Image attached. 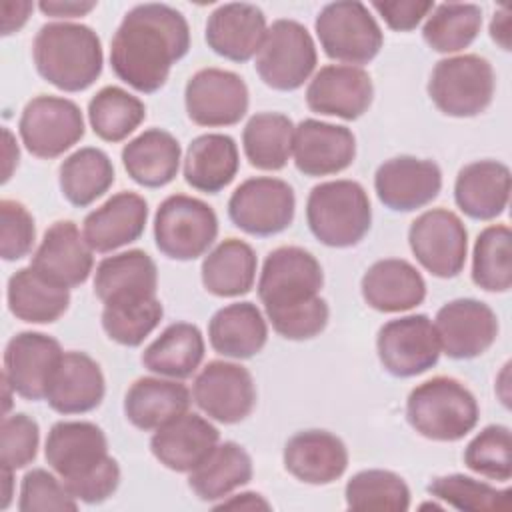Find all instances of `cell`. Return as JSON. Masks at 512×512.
Segmentation results:
<instances>
[{
	"mask_svg": "<svg viewBox=\"0 0 512 512\" xmlns=\"http://www.w3.org/2000/svg\"><path fill=\"white\" fill-rule=\"evenodd\" d=\"M190 48V28L182 12L168 4L148 2L126 12L110 44L114 74L136 92L160 90L172 66Z\"/></svg>",
	"mask_w": 512,
	"mask_h": 512,
	"instance_id": "6da1fadb",
	"label": "cell"
},
{
	"mask_svg": "<svg viewBox=\"0 0 512 512\" xmlns=\"http://www.w3.org/2000/svg\"><path fill=\"white\" fill-rule=\"evenodd\" d=\"M44 456L68 492L80 502L100 504L120 484V466L108 454V440L94 422H56L48 432Z\"/></svg>",
	"mask_w": 512,
	"mask_h": 512,
	"instance_id": "7a4b0ae2",
	"label": "cell"
},
{
	"mask_svg": "<svg viewBox=\"0 0 512 512\" xmlns=\"http://www.w3.org/2000/svg\"><path fill=\"white\" fill-rule=\"evenodd\" d=\"M32 58L38 74L64 92H82L92 86L104 64L98 34L76 22L44 24L34 36Z\"/></svg>",
	"mask_w": 512,
	"mask_h": 512,
	"instance_id": "3957f363",
	"label": "cell"
},
{
	"mask_svg": "<svg viewBox=\"0 0 512 512\" xmlns=\"http://www.w3.org/2000/svg\"><path fill=\"white\" fill-rule=\"evenodd\" d=\"M474 394L456 378L436 376L418 384L406 400V420L424 438L456 442L478 424Z\"/></svg>",
	"mask_w": 512,
	"mask_h": 512,
	"instance_id": "277c9868",
	"label": "cell"
},
{
	"mask_svg": "<svg viewBox=\"0 0 512 512\" xmlns=\"http://www.w3.org/2000/svg\"><path fill=\"white\" fill-rule=\"evenodd\" d=\"M306 222L314 238L324 246H356L372 224L370 198L354 180L322 182L308 194Z\"/></svg>",
	"mask_w": 512,
	"mask_h": 512,
	"instance_id": "5b68a950",
	"label": "cell"
},
{
	"mask_svg": "<svg viewBox=\"0 0 512 512\" xmlns=\"http://www.w3.org/2000/svg\"><path fill=\"white\" fill-rule=\"evenodd\" d=\"M494 88V68L478 54H460L436 62L428 80L430 100L452 118L482 114L492 102Z\"/></svg>",
	"mask_w": 512,
	"mask_h": 512,
	"instance_id": "8992f818",
	"label": "cell"
},
{
	"mask_svg": "<svg viewBox=\"0 0 512 512\" xmlns=\"http://www.w3.org/2000/svg\"><path fill=\"white\" fill-rule=\"evenodd\" d=\"M324 54L348 66L368 64L384 44L382 30L368 6L340 0L326 4L314 22Z\"/></svg>",
	"mask_w": 512,
	"mask_h": 512,
	"instance_id": "52a82bcc",
	"label": "cell"
},
{
	"mask_svg": "<svg viewBox=\"0 0 512 512\" xmlns=\"http://www.w3.org/2000/svg\"><path fill=\"white\" fill-rule=\"evenodd\" d=\"M316 62V44L306 26L280 18L268 26L254 68L266 86L290 92L310 78Z\"/></svg>",
	"mask_w": 512,
	"mask_h": 512,
	"instance_id": "ba28073f",
	"label": "cell"
},
{
	"mask_svg": "<svg viewBox=\"0 0 512 512\" xmlns=\"http://www.w3.org/2000/svg\"><path fill=\"white\" fill-rule=\"evenodd\" d=\"M218 236V216L200 198L186 194L168 196L154 216L156 248L172 260L202 256Z\"/></svg>",
	"mask_w": 512,
	"mask_h": 512,
	"instance_id": "9c48e42d",
	"label": "cell"
},
{
	"mask_svg": "<svg viewBox=\"0 0 512 512\" xmlns=\"http://www.w3.org/2000/svg\"><path fill=\"white\" fill-rule=\"evenodd\" d=\"M324 284L320 262L304 248L280 246L272 250L258 278V298L266 314L302 306L316 296Z\"/></svg>",
	"mask_w": 512,
	"mask_h": 512,
	"instance_id": "30bf717a",
	"label": "cell"
},
{
	"mask_svg": "<svg viewBox=\"0 0 512 512\" xmlns=\"http://www.w3.org/2000/svg\"><path fill=\"white\" fill-rule=\"evenodd\" d=\"M26 150L36 158H58L84 136V118L76 102L40 94L32 98L18 120Z\"/></svg>",
	"mask_w": 512,
	"mask_h": 512,
	"instance_id": "8fae6325",
	"label": "cell"
},
{
	"mask_svg": "<svg viewBox=\"0 0 512 512\" xmlns=\"http://www.w3.org/2000/svg\"><path fill=\"white\" fill-rule=\"evenodd\" d=\"M296 212V196L288 182L272 176L244 180L228 200V216L236 228L252 236H274L286 230Z\"/></svg>",
	"mask_w": 512,
	"mask_h": 512,
	"instance_id": "7c38bea8",
	"label": "cell"
},
{
	"mask_svg": "<svg viewBox=\"0 0 512 512\" xmlns=\"http://www.w3.org/2000/svg\"><path fill=\"white\" fill-rule=\"evenodd\" d=\"M408 244L420 266L436 278H454L466 264L468 232L452 210L422 212L408 228Z\"/></svg>",
	"mask_w": 512,
	"mask_h": 512,
	"instance_id": "4fadbf2b",
	"label": "cell"
},
{
	"mask_svg": "<svg viewBox=\"0 0 512 512\" xmlns=\"http://www.w3.org/2000/svg\"><path fill=\"white\" fill-rule=\"evenodd\" d=\"M382 368L396 378H412L430 370L440 358L434 322L426 314H408L386 322L376 336Z\"/></svg>",
	"mask_w": 512,
	"mask_h": 512,
	"instance_id": "5bb4252c",
	"label": "cell"
},
{
	"mask_svg": "<svg viewBox=\"0 0 512 512\" xmlns=\"http://www.w3.org/2000/svg\"><path fill=\"white\" fill-rule=\"evenodd\" d=\"M248 102L246 82L230 70L202 68L186 82V114L198 126L238 124L248 112Z\"/></svg>",
	"mask_w": 512,
	"mask_h": 512,
	"instance_id": "9a60e30c",
	"label": "cell"
},
{
	"mask_svg": "<svg viewBox=\"0 0 512 512\" xmlns=\"http://www.w3.org/2000/svg\"><path fill=\"white\" fill-rule=\"evenodd\" d=\"M192 398L208 418L220 424H236L254 410L256 386L244 366L212 360L196 376Z\"/></svg>",
	"mask_w": 512,
	"mask_h": 512,
	"instance_id": "2e32d148",
	"label": "cell"
},
{
	"mask_svg": "<svg viewBox=\"0 0 512 512\" xmlns=\"http://www.w3.org/2000/svg\"><path fill=\"white\" fill-rule=\"evenodd\" d=\"M440 350L454 360H470L484 354L498 336V316L474 298L446 302L434 318Z\"/></svg>",
	"mask_w": 512,
	"mask_h": 512,
	"instance_id": "e0dca14e",
	"label": "cell"
},
{
	"mask_svg": "<svg viewBox=\"0 0 512 512\" xmlns=\"http://www.w3.org/2000/svg\"><path fill=\"white\" fill-rule=\"evenodd\" d=\"M62 354L64 350L56 338L42 332H20L6 344L2 376L20 398L42 400Z\"/></svg>",
	"mask_w": 512,
	"mask_h": 512,
	"instance_id": "ac0fdd59",
	"label": "cell"
},
{
	"mask_svg": "<svg viewBox=\"0 0 512 512\" xmlns=\"http://www.w3.org/2000/svg\"><path fill=\"white\" fill-rule=\"evenodd\" d=\"M442 188L436 162L414 156H396L378 166L374 190L378 200L394 212H412L430 204Z\"/></svg>",
	"mask_w": 512,
	"mask_h": 512,
	"instance_id": "d6986e66",
	"label": "cell"
},
{
	"mask_svg": "<svg viewBox=\"0 0 512 512\" xmlns=\"http://www.w3.org/2000/svg\"><path fill=\"white\" fill-rule=\"evenodd\" d=\"M374 86L366 70L348 64L320 68L306 88V104L312 112L342 120L360 118L372 104Z\"/></svg>",
	"mask_w": 512,
	"mask_h": 512,
	"instance_id": "ffe728a7",
	"label": "cell"
},
{
	"mask_svg": "<svg viewBox=\"0 0 512 512\" xmlns=\"http://www.w3.org/2000/svg\"><path fill=\"white\" fill-rule=\"evenodd\" d=\"M292 156L304 176H330L356 158V138L346 126L306 118L294 128Z\"/></svg>",
	"mask_w": 512,
	"mask_h": 512,
	"instance_id": "44dd1931",
	"label": "cell"
},
{
	"mask_svg": "<svg viewBox=\"0 0 512 512\" xmlns=\"http://www.w3.org/2000/svg\"><path fill=\"white\" fill-rule=\"evenodd\" d=\"M92 252L78 226L70 220H60L44 232L30 266L44 278L74 288L88 280L94 266Z\"/></svg>",
	"mask_w": 512,
	"mask_h": 512,
	"instance_id": "7402d4cb",
	"label": "cell"
},
{
	"mask_svg": "<svg viewBox=\"0 0 512 512\" xmlns=\"http://www.w3.org/2000/svg\"><path fill=\"white\" fill-rule=\"evenodd\" d=\"M220 442L218 428L194 412H184L150 438L154 458L174 472H192Z\"/></svg>",
	"mask_w": 512,
	"mask_h": 512,
	"instance_id": "603a6c76",
	"label": "cell"
},
{
	"mask_svg": "<svg viewBox=\"0 0 512 512\" xmlns=\"http://www.w3.org/2000/svg\"><path fill=\"white\" fill-rule=\"evenodd\" d=\"M266 30V16L256 4L228 2L208 16L206 44L226 60L246 62L258 54Z\"/></svg>",
	"mask_w": 512,
	"mask_h": 512,
	"instance_id": "cb8c5ba5",
	"label": "cell"
},
{
	"mask_svg": "<svg viewBox=\"0 0 512 512\" xmlns=\"http://www.w3.org/2000/svg\"><path fill=\"white\" fill-rule=\"evenodd\" d=\"M284 468L300 482L324 486L338 480L348 468L344 442L326 430H302L284 446Z\"/></svg>",
	"mask_w": 512,
	"mask_h": 512,
	"instance_id": "d4e9b609",
	"label": "cell"
},
{
	"mask_svg": "<svg viewBox=\"0 0 512 512\" xmlns=\"http://www.w3.org/2000/svg\"><path fill=\"white\" fill-rule=\"evenodd\" d=\"M148 204L136 192H118L84 218L82 234L94 252H112L144 232Z\"/></svg>",
	"mask_w": 512,
	"mask_h": 512,
	"instance_id": "484cf974",
	"label": "cell"
},
{
	"mask_svg": "<svg viewBox=\"0 0 512 512\" xmlns=\"http://www.w3.org/2000/svg\"><path fill=\"white\" fill-rule=\"evenodd\" d=\"M106 392L104 374L84 352H64L46 392L48 406L58 414H84L100 406Z\"/></svg>",
	"mask_w": 512,
	"mask_h": 512,
	"instance_id": "4316f807",
	"label": "cell"
},
{
	"mask_svg": "<svg viewBox=\"0 0 512 512\" xmlns=\"http://www.w3.org/2000/svg\"><path fill=\"white\" fill-rule=\"evenodd\" d=\"M510 168L498 160L466 164L454 182L456 206L474 220L498 218L510 200Z\"/></svg>",
	"mask_w": 512,
	"mask_h": 512,
	"instance_id": "83f0119b",
	"label": "cell"
},
{
	"mask_svg": "<svg viewBox=\"0 0 512 512\" xmlns=\"http://www.w3.org/2000/svg\"><path fill=\"white\" fill-rule=\"evenodd\" d=\"M362 298L378 312H406L426 298L422 274L402 258L374 262L362 276Z\"/></svg>",
	"mask_w": 512,
	"mask_h": 512,
	"instance_id": "f1b7e54d",
	"label": "cell"
},
{
	"mask_svg": "<svg viewBox=\"0 0 512 512\" xmlns=\"http://www.w3.org/2000/svg\"><path fill=\"white\" fill-rule=\"evenodd\" d=\"M158 268L144 250L104 258L94 272V294L102 304L132 302L156 296Z\"/></svg>",
	"mask_w": 512,
	"mask_h": 512,
	"instance_id": "f546056e",
	"label": "cell"
},
{
	"mask_svg": "<svg viewBox=\"0 0 512 512\" xmlns=\"http://www.w3.org/2000/svg\"><path fill=\"white\" fill-rule=\"evenodd\" d=\"M208 340L216 354L246 360L264 348L268 340V326L256 304L234 302L220 308L210 318Z\"/></svg>",
	"mask_w": 512,
	"mask_h": 512,
	"instance_id": "4dcf8cb0",
	"label": "cell"
},
{
	"mask_svg": "<svg viewBox=\"0 0 512 512\" xmlns=\"http://www.w3.org/2000/svg\"><path fill=\"white\" fill-rule=\"evenodd\" d=\"M180 154V144L170 132L150 128L122 148V164L136 184L144 188H162L176 178Z\"/></svg>",
	"mask_w": 512,
	"mask_h": 512,
	"instance_id": "1f68e13d",
	"label": "cell"
},
{
	"mask_svg": "<svg viewBox=\"0 0 512 512\" xmlns=\"http://www.w3.org/2000/svg\"><path fill=\"white\" fill-rule=\"evenodd\" d=\"M188 408L190 392L174 378H138L124 396V414L138 430H156Z\"/></svg>",
	"mask_w": 512,
	"mask_h": 512,
	"instance_id": "d6a6232c",
	"label": "cell"
},
{
	"mask_svg": "<svg viewBox=\"0 0 512 512\" xmlns=\"http://www.w3.org/2000/svg\"><path fill=\"white\" fill-rule=\"evenodd\" d=\"M240 168L238 146L228 134H202L194 138L184 156V180L198 192L224 190Z\"/></svg>",
	"mask_w": 512,
	"mask_h": 512,
	"instance_id": "836d02e7",
	"label": "cell"
},
{
	"mask_svg": "<svg viewBox=\"0 0 512 512\" xmlns=\"http://www.w3.org/2000/svg\"><path fill=\"white\" fill-rule=\"evenodd\" d=\"M8 310L28 324L56 322L70 304V288L60 286L32 266L16 270L6 288Z\"/></svg>",
	"mask_w": 512,
	"mask_h": 512,
	"instance_id": "e575fe53",
	"label": "cell"
},
{
	"mask_svg": "<svg viewBox=\"0 0 512 512\" xmlns=\"http://www.w3.org/2000/svg\"><path fill=\"white\" fill-rule=\"evenodd\" d=\"M254 468L250 454L236 442H218L214 450L188 472V486L204 502L230 496L236 488L252 480Z\"/></svg>",
	"mask_w": 512,
	"mask_h": 512,
	"instance_id": "d590c367",
	"label": "cell"
},
{
	"mask_svg": "<svg viewBox=\"0 0 512 512\" xmlns=\"http://www.w3.org/2000/svg\"><path fill=\"white\" fill-rule=\"evenodd\" d=\"M204 358V338L190 322L170 324L142 352V364L150 372L174 380L192 376Z\"/></svg>",
	"mask_w": 512,
	"mask_h": 512,
	"instance_id": "8d00e7d4",
	"label": "cell"
},
{
	"mask_svg": "<svg viewBox=\"0 0 512 512\" xmlns=\"http://www.w3.org/2000/svg\"><path fill=\"white\" fill-rule=\"evenodd\" d=\"M258 260L250 244L238 238L222 240L202 262L204 288L220 298L248 294L256 280Z\"/></svg>",
	"mask_w": 512,
	"mask_h": 512,
	"instance_id": "74e56055",
	"label": "cell"
},
{
	"mask_svg": "<svg viewBox=\"0 0 512 512\" xmlns=\"http://www.w3.org/2000/svg\"><path fill=\"white\" fill-rule=\"evenodd\" d=\"M294 124L280 112H258L242 130V148L250 166L258 170H280L292 156Z\"/></svg>",
	"mask_w": 512,
	"mask_h": 512,
	"instance_id": "f35d334b",
	"label": "cell"
},
{
	"mask_svg": "<svg viewBox=\"0 0 512 512\" xmlns=\"http://www.w3.org/2000/svg\"><path fill=\"white\" fill-rule=\"evenodd\" d=\"M58 184L72 206H90L114 184L112 160L100 148H80L60 164Z\"/></svg>",
	"mask_w": 512,
	"mask_h": 512,
	"instance_id": "ab89813d",
	"label": "cell"
},
{
	"mask_svg": "<svg viewBox=\"0 0 512 512\" xmlns=\"http://www.w3.org/2000/svg\"><path fill=\"white\" fill-rule=\"evenodd\" d=\"M146 118L144 102L120 86H104L88 102V120L98 138L120 142Z\"/></svg>",
	"mask_w": 512,
	"mask_h": 512,
	"instance_id": "60d3db41",
	"label": "cell"
},
{
	"mask_svg": "<svg viewBox=\"0 0 512 512\" xmlns=\"http://www.w3.org/2000/svg\"><path fill=\"white\" fill-rule=\"evenodd\" d=\"M482 28V8L476 4H438L428 14L422 36L440 54H454L468 48Z\"/></svg>",
	"mask_w": 512,
	"mask_h": 512,
	"instance_id": "b9f144b4",
	"label": "cell"
},
{
	"mask_svg": "<svg viewBox=\"0 0 512 512\" xmlns=\"http://www.w3.org/2000/svg\"><path fill=\"white\" fill-rule=\"evenodd\" d=\"M472 280L486 292H508L512 286V234L506 224L484 228L472 252Z\"/></svg>",
	"mask_w": 512,
	"mask_h": 512,
	"instance_id": "7bdbcfd3",
	"label": "cell"
},
{
	"mask_svg": "<svg viewBox=\"0 0 512 512\" xmlns=\"http://www.w3.org/2000/svg\"><path fill=\"white\" fill-rule=\"evenodd\" d=\"M344 498L350 510L404 512L410 508V488L404 478L380 468L356 472L346 482Z\"/></svg>",
	"mask_w": 512,
	"mask_h": 512,
	"instance_id": "ee69618b",
	"label": "cell"
},
{
	"mask_svg": "<svg viewBox=\"0 0 512 512\" xmlns=\"http://www.w3.org/2000/svg\"><path fill=\"white\" fill-rule=\"evenodd\" d=\"M164 314L162 302L152 296L132 302L104 304L102 328L110 340L120 346H140L144 338L160 324Z\"/></svg>",
	"mask_w": 512,
	"mask_h": 512,
	"instance_id": "f6af8a7d",
	"label": "cell"
},
{
	"mask_svg": "<svg viewBox=\"0 0 512 512\" xmlns=\"http://www.w3.org/2000/svg\"><path fill=\"white\" fill-rule=\"evenodd\" d=\"M428 492L456 510L494 512L510 508L508 488H496L488 482L464 474L438 476L428 484Z\"/></svg>",
	"mask_w": 512,
	"mask_h": 512,
	"instance_id": "bcb514c9",
	"label": "cell"
},
{
	"mask_svg": "<svg viewBox=\"0 0 512 512\" xmlns=\"http://www.w3.org/2000/svg\"><path fill=\"white\" fill-rule=\"evenodd\" d=\"M464 464L490 480L508 482L512 476V438L504 424L482 428L464 450Z\"/></svg>",
	"mask_w": 512,
	"mask_h": 512,
	"instance_id": "7dc6e473",
	"label": "cell"
},
{
	"mask_svg": "<svg viewBox=\"0 0 512 512\" xmlns=\"http://www.w3.org/2000/svg\"><path fill=\"white\" fill-rule=\"evenodd\" d=\"M20 512H76L78 500L62 480L44 468H32L20 482Z\"/></svg>",
	"mask_w": 512,
	"mask_h": 512,
	"instance_id": "c3c4849f",
	"label": "cell"
},
{
	"mask_svg": "<svg viewBox=\"0 0 512 512\" xmlns=\"http://www.w3.org/2000/svg\"><path fill=\"white\" fill-rule=\"evenodd\" d=\"M40 428L28 414L4 416L0 426V466L12 472L26 468L38 454Z\"/></svg>",
	"mask_w": 512,
	"mask_h": 512,
	"instance_id": "681fc988",
	"label": "cell"
},
{
	"mask_svg": "<svg viewBox=\"0 0 512 512\" xmlns=\"http://www.w3.org/2000/svg\"><path fill=\"white\" fill-rule=\"evenodd\" d=\"M36 238L34 218L22 202L4 198L0 202V254L6 262L20 260L32 252Z\"/></svg>",
	"mask_w": 512,
	"mask_h": 512,
	"instance_id": "f907efd6",
	"label": "cell"
},
{
	"mask_svg": "<svg viewBox=\"0 0 512 512\" xmlns=\"http://www.w3.org/2000/svg\"><path fill=\"white\" fill-rule=\"evenodd\" d=\"M328 316L330 310L322 296H316L302 306L266 314L272 328L286 340H310L318 336L326 328Z\"/></svg>",
	"mask_w": 512,
	"mask_h": 512,
	"instance_id": "816d5d0a",
	"label": "cell"
},
{
	"mask_svg": "<svg viewBox=\"0 0 512 512\" xmlns=\"http://www.w3.org/2000/svg\"><path fill=\"white\" fill-rule=\"evenodd\" d=\"M434 2L430 0H384V2H372V8L382 16V20L388 24V28L396 32H408L414 30L428 14L434 10Z\"/></svg>",
	"mask_w": 512,
	"mask_h": 512,
	"instance_id": "f5cc1de1",
	"label": "cell"
},
{
	"mask_svg": "<svg viewBox=\"0 0 512 512\" xmlns=\"http://www.w3.org/2000/svg\"><path fill=\"white\" fill-rule=\"evenodd\" d=\"M38 8L52 18H78L86 16L96 8V2H74V0H42Z\"/></svg>",
	"mask_w": 512,
	"mask_h": 512,
	"instance_id": "db71d44e",
	"label": "cell"
},
{
	"mask_svg": "<svg viewBox=\"0 0 512 512\" xmlns=\"http://www.w3.org/2000/svg\"><path fill=\"white\" fill-rule=\"evenodd\" d=\"M32 8H34V4L28 0L2 2V34L10 36V34L18 32L26 24Z\"/></svg>",
	"mask_w": 512,
	"mask_h": 512,
	"instance_id": "11a10c76",
	"label": "cell"
},
{
	"mask_svg": "<svg viewBox=\"0 0 512 512\" xmlns=\"http://www.w3.org/2000/svg\"><path fill=\"white\" fill-rule=\"evenodd\" d=\"M216 510H270L272 504L256 494V492H242V494H236V496H230V498H222L218 504H214Z\"/></svg>",
	"mask_w": 512,
	"mask_h": 512,
	"instance_id": "9f6ffc18",
	"label": "cell"
},
{
	"mask_svg": "<svg viewBox=\"0 0 512 512\" xmlns=\"http://www.w3.org/2000/svg\"><path fill=\"white\" fill-rule=\"evenodd\" d=\"M490 38L502 50H510V10L508 8H500L494 12L490 22Z\"/></svg>",
	"mask_w": 512,
	"mask_h": 512,
	"instance_id": "6f0895ef",
	"label": "cell"
},
{
	"mask_svg": "<svg viewBox=\"0 0 512 512\" xmlns=\"http://www.w3.org/2000/svg\"><path fill=\"white\" fill-rule=\"evenodd\" d=\"M2 134H4V172H2V182H8L12 172H14V168L18 166L20 152H18L14 134L8 128H4Z\"/></svg>",
	"mask_w": 512,
	"mask_h": 512,
	"instance_id": "680465c9",
	"label": "cell"
},
{
	"mask_svg": "<svg viewBox=\"0 0 512 512\" xmlns=\"http://www.w3.org/2000/svg\"><path fill=\"white\" fill-rule=\"evenodd\" d=\"M508 372H510V362L504 364L500 376H498V384H496V392L502 400L504 406H510V392H508Z\"/></svg>",
	"mask_w": 512,
	"mask_h": 512,
	"instance_id": "91938a15",
	"label": "cell"
},
{
	"mask_svg": "<svg viewBox=\"0 0 512 512\" xmlns=\"http://www.w3.org/2000/svg\"><path fill=\"white\" fill-rule=\"evenodd\" d=\"M12 474H14L12 470L2 468V484H4V488H2V502H0V508H2V510H6L8 504H10V500H12V484H14Z\"/></svg>",
	"mask_w": 512,
	"mask_h": 512,
	"instance_id": "94428289",
	"label": "cell"
}]
</instances>
